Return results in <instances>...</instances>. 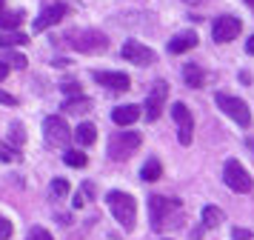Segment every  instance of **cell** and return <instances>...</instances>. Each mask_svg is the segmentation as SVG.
Segmentation results:
<instances>
[{
    "mask_svg": "<svg viewBox=\"0 0 254 240\" xmlns=\"http://www.w3.org/2000/svg\"><path fill=\"white\" fill-rule=\"evenodd\" d=\"M246 52H249V55H254V34L249 37V43H246Z\"/></svg>",
    "mask_w": 254,
    "mask_h": 240,
    "instance_id": "836d02e7",
    "label": "cell"
},
{
    "mask_svg": "<svg viewBox=\"0 0 254 240\" xmlns=\"http://www.w3.org/2000/svg\"><path fill=\"white\" fill-rule=\"evenodd\" d=\"M200 217H203V229H217L223 223V212H220L217 206H206L200 212Z\"/></svg>",
    "mask_w": 254,
    "mask_h": 240,
    "instance_id": "d6986e66",
    "label": "cell"
},
{
    "mask_svg": "<svg viewBox=\"0 0 254 240\" xmlns=\"http://www.w3.org/2000/svg\"><path fill=\"white\" fill-rule=\"evenodd\" d=\"M243 29V20L240 17H234V14H223L217 20L211 23V40L214 43H231Z\"/></svg>",
    "mask_w": 254,
    "mask_h": 240,
    "instance_id": "ba28073f",
    "label": "cell"
},
{
    "mask_svg": "<svg viewBox=\"0 0 254 240\" xmlns=\"http://www.w3.org/2000/svg\"><path fill=\"white\" fill-rule=\"evenodd\" d=\"M43 137H46L49 146H66L71 137H74V132L69 129V123H66L63 117L52 114V117L43 120Z\"/></svg>",
    "mask_w": 254,
    "mask_h": 240,
    "instance_id": "52a82bcc",
    "label": "cell"
},
{
    "mask_svg": "<svg viewBox=\"0 0 254 240\" xmlns=\"http://www.w3.org/2000/svg\"><path fill=\"white\" fill-rule=\"evenodd\" d=\"M66 40L74 52H83V55H103L109 49V37L97 29H71Z\"/></svg>",
    "mask_w": 254,
    "mask_h": 240,
    "instance_id": "7a4b0ae2",
    "label": "cell"
},
{
    "mask_svg": "<svg viewBox=\"0 0 254 240\" xmlns=\"http://www.w3.org/2000/svg\"><path fill=\"white\" fill-rule=\"evenodd\" d=\"M69 192H71L69 180H63V177H55V180H52V194H55V197H66Z\"/></svg>",
    "mask_w": 254,
    "mask_h": 240,
    "instance_id": "d4e9b609",
    "label": "cell"
},
{
    "mask_svg": "<svg viewBox=\"0 0 254 240\" xmlns=\"http://www.w3.org/2000/svg\"><path fill=\"white\" fill-rule=\"evenodd\" d=\"M3 60H6L9 66H14V69H26V66H29L26 55H20V52H6V55H3Z\"/></svg>",
    "mask_w": 254,
    "mask_h": 240,
    "instance_id": "cb8c5ba5",
    "label": "cell"
},
{
    "mask_svg": "<svg viewBox=\"0 0 254 240\" xmlns=\"http://www.w3.org/2000/svg\"><path fill=\"white\" fill-rule=\"evenodd\" d=\"M140 143H143V135H137V132L115 135L112 140H109V158L123 163V160H128L131 155H134V149H140Z\"/></svg>",
    "mask_w": 254,
    "mask_h": 240,
    "instance_id": "5b68a950",
    "label": "cell"
},
{
    "mask_svg": "<svg viewBox=\"0 0 254 240\" xmlns=\"http://www.w3.org/2000/svg\"><path fill=\"white\" fill-rule=\"evenodd\" d=\"M214 100H217L220 112H226L237 126H243V129H246V126L252 123V112H249L246 100L234 97V94H226V91H217V94H214Z\"/></svg>",
    "mask_w": 254,
    "mask_h": 240,
    "instance_id": "3957f363",
    "label": "cell"
},
{
    "mask_svg": "<svg viewBox=\"0 0 254 240\" xmlns=\"http://www.w3.org/2000/svg\"><path fill=\"white\" fill-rule=\"evenodd\" d=\"M20 158V149L14 146H0V160H6V163H12V160Z\"/></svg>",
    "mask_w": 254,
    "mask_h": 240,
    "instance_id": "4316f807",
    "label": "cell"
},
{
    "mask_svg": "<svg viewBox=\"0 0 254 240\" xmlns=\"http://www.w3.org/2000/svg\"><path fill=\"white\" fill-rule=\"evenodd\" d=\"M223 180H226V186H229L231 192H252L254 189V180H252V174L243 169V163L240 160H226V166H223Z\"/></svg>",
    "mask_w": 254,
    "mask_h": 240,
    "instance_id": "277c9868",
    "label": "cell"
},
{
    "mask_svg": "<svg viewBox=\"0 0 254 240\" xmlns=\"http://www.w3.org/2000/svg\"><path fill=\"white\" fill-rule=\"evenodd\" d=\"M6 75H9V63H6V60H0V83L6 80Z\"/></svg>",
    "mask_w": 254,
    "mask_h": 240,
    "instance_id": "d6a6232c",
    "label": "cell"
},
{
    "mask_svg": "<svg viewBox=\"0 0 254 240\" xmlns=\"http://www.w3.org/2000/svg\"><path fill=\"white\" fill-rule=\"evenodd\" d=\"M86 109H92V100L89 97H74V100L63 103V112H71V114H83Z\"/></svg>",
    "mask_w": 254,
    "mask_h": 240,
    "instance_id": "7402d4cb",
    "label": "cell"
},
{
    "mask_svg": "<svg viewBox=\"0 0 254 240\" xmlns=\"http://www.w3.org/2000/svg\"><path fill=\"white\" fill-rule=\"evenodd\" d=\"M246 3H249V6H254V0H246Z\"/></svg>",
    "mask_w": 254,
    "mask_h": 240,
    "instance_id": "74e56055",
    "label": "cell"
},
{
    "mask_svg": "<svg viewBox=\"0 0 254 240\" xmlns=\"http://www.w3.org/2000/svg\"><path fill=\"white\" fill-rule=\"evenodd\" d=\"M186 3H194V6H197V3H206V0H186Z\"/></svg>",
    "mask_w": 254,
    "mask_h": 240,
    "instance_id": "d590c367",
    "label": "cell"
},
{
    "mask_svg": "<svg viewBox=\"0 0 254 240\" xmlns=\"http://www.w3.org/2000/svg\"><path fill=\"white\" fill-rule=\"evenodd\" d=\"M249 238H252L249 229H231V240H249Z\"/></svg>",
    "mask_w": 254,
    "mask_h": 240,
    "instance_id": "f546056e",
    "label": "cell"
},
{
    "mask_svg": "<svg viewBox=\"0 0 254 240\" xmlns=\"http://www.w3.org/2000/svg\"><path fill=\"white\" fill-rule=\"evenodd\" d=\"M106 203H109L112 217H115L117 223L126 229V232H131V229H134V220H137V203H134V197H131V194L115 189V192L106 194Z\"/></svg>",
    "mask_w": 254,
    "mask_h": 240,
    "instance_id": "6da1fadb",
    "label": "cell"
},
{
    "mask_svg": "<svg viewBox=\"0 0 254 240\" xmlns=\"http://www.w3.org/2000/svg\"><path fill=\"white\" fill-rule=\"evenodd\" d=\"M94 137H97V129H94V123H80L77 129H74V140H77L80 146H92Z\"/></svg>",
    "mask_w": 254,
    "mask_h": 240,
    "instance_id": "ac0fdd59",
    "label": "cell"
},
{
    "mask_svg": "<svg viewBox=\"0 0 254 240\" xmlns=\"http://www.w3.org/2000/svg\"><path fill=\"white\" fill-rule=\"evenodd\" d=\"M183 80L189 89H203V83H206V72L200 63H186L183 66Z\"/></svg>",
    "mask_w": 254,
    "mask_h": 240,
    "instance_id": "2e32d148",
    "label": "cell"
},
{
    "mask_svg": "<svg viewBox=\"0 0 254 240\" xmlns=\"http://www.w3.org/2000/svg\"><path fill=\"white\" fill-rule=\"evenodd\" d=\"M120 55L126 57L128 63H137V66H151L157 60V55L146 43H140V40H126L123 49H120Z\"/></svg>",
    "mask_w": 254,
    "mask_h": 240,
    "instance_id": "30bf717a",
    "label": "cell"
},
{
    "mask_svg": "<svg viewBox=\"0 0 254 240\" xmlns=\"http://www.w3.org/2000/svg\"><path fill=\"white\" fill-rule=\"evenodd\" d=\"M174 212H180V203H177L174 197H160V194H154L149 200V215H151V226L154 229L169 226V217H172Z\"/></svg>",
    "mask_w": 254,
    "mask_h": 240,
    "instance_id": "8992f818",
    "label": "cell"
},
{
    "mask_svg": "<svg viewBox=\"0 0 254 240\" xmlns=\"http://www.w3.org/2000/svg\"><path fill=\"white\" fill-rule=\"evenodd\" d=\"M197 46V32H180V34H174L172 40H169V52L172 55H183V52H189V49H194Z\"/></svg>",
    "mask_w": 254,
    "mask_h": 240,
    "instance_id": "5bb4252c",
    "label": "cell"
},
{
    "mask_svg": "<svg viewBox=\"0 0 254 240\" xmlns=\"http://www.w3.org/2000/svg\"><path fill=\"white\" fill-rule=\"evenodd\" d=\"M140 106H134V103H126V106H117L115 112H112V120H115L117 126H131L134 120H140Z\"/></svg>",
    "mask_w": 254,
    "mask_h": 240,
    "instance_id": "9a60e30c",
    "label": "cell"
},
{
    "mask_svg": "<svg viewBox=\"0 0 254 240\" xmlns=\"http://www.w3.org/2000/svg\"><path fill=\"white\" fill-rule=\"evenodd\" d=\"M20 43H29V37L23 32H3L0 34V49H12V46H20Z\"/></svg>",
    "mask_w": 254,
    "mask_h": 240,
    "instance_id": "44dd1931",
    "label": "cell"
},
{
    "mask_svg": "<svg viewBox=\"0 0 254 240\" xmlns=\"http://www.w3.org/2000/svg\"><path fill=\"white\" fill-rule=\"evenodd\" d=\"M94 83L115 91H128V86H131L128 75H123V72H94Z\"/></svg>",
    "mask_w": 254,
    "mask_h": 240,
    "instance_id": "4fadbf2b",
    "label": "cell"
},
{
    "mask_svg": "<svg viewBox=\"0 0 254 240\" xmlns=\"http://www.w3.org/2000/svg\"><path fill=\"white\" fill-rule=\"evenodd\" d=\"M23 20V11H0V29L3 32H14Z\"/></svg>",
    "mask_w": 254,
    "mask_h": 240,
    "instance_id": "ffe728a7",
    "label": "cell"
},
{
    "mask_svg": "<svg viewBox=\"0 0 254 240\" xmlns=\"http://www.w3.org/2000/svg\"><path fill=\"white\" fill-rule=\"evenodd\" d=\"M172 117H174V123H177V140H180L183 146H189V143H191V135H194V117L189 112V106H186V103H174Z\"/></svg>",
    "mask_w": 254,
    "mask_h": 240,
    "instance_id": "9c48e42d",
    "label": "cell"
},
{
    "mask_svg": "<svg viewBox=\"0 0 254 240\" xmlns=\"http://www.w3.org/2000/svg\"><path fill=\"white\" fill-rule=\"evenodd\" d=\"M66 3H52V6H46V9L37 14L35 20V32H43V29H49V26H55V23H60L63 17H66Z\"/></svg>",
    "mask_w": 254,
    "mask_h": 240,
    "instance_id": "7c38bea8",
    "label": "cell"
},
{
    "mask_svg": "<svg viewBox=\"0 0 254 240\" xmlns=\"http://www.w3.org/2000/svg\"><path fill=\"white\" fill-rule=\"evenodd\" d=\"M12 238V223L6 217H0V240H9Z\"/></svg>",
    "mask_w": 254,
    "mask_h": 240,
    "instance_id": "f1b7e54d",
    "label": "cell"
},
{
    "mask_svg": "<svg viewBox=\"0 0 254 240\" xmlns=\"http://www.w3.org/2000/svg\"><path fill=\"white\" fill-rule=\"evenodd\" d=\"M26 240H55V238L49 235V229H43V226H32V229H29V235H26Z\"/></svg>",
    "mask_w": 254,
    "mask_h": 240,
    "instance_id": "484cf974",
    "label": "cell"
},
{
    "mask_svg": "<svg viewBox=\"0 0 254 240\" xmlns=\"http://www.w3.org/2000/svg\"><path fill=\"white\" fill-rule=\"evenodd\" d=\"M63 91H66V94H77V91H80V86L71 80V83H63Z\"/></svg>",
    "mask_w": 254,
    "mask_h": 240,
    "instance_id": "4dcf8cb0",
    "label": "cell"
},
{
    "mask_svg": "<svg viewBox=\"0 0 254 240\" xmlns=\"http://www.w3.org/2000/svg\"><path fill=\"white\" fill-rule=\"evenodd\" d=\"M0 103H6V106H14L17 100H14L12 94H6V91H0Z\"/></svg>",
    "mask_w": 254,
    "mask_h": 240,
    "instance_id": "1f68e13d",
    "label": "cell"
},
{
    "mask_svg": "<svg viewBox=\"0 0 254 240\" xmlns=\"http://www.w3.org/2000/svg\"><path fill=\"white\" fill-rule=\"evenodd\" d=\"M166 97H169V83L157 80V83L151 86L149 97H146V106H143V112H146V117H149V120H157V117H160Z\"/></svg>",
    "mask_w": 254,
    "mask_h": 240,
    "instance_id": "8fae6325",
    "label": "cell"
},
{
    "mask_svg": "<svg viewBox=\"0 0 254 240\" xmlns=\"http://www.w3.org/2000/svg\"><path fill=\"white\" fill-rule=\"evenodd\" d=\"M3 9H6V0H0V11H3Z\"/></svg>",
    "mask_w": 254,
    "mask_h": 240,
    "instance_id": "8d00e7d4",
    "label": "cell"
},
{
    "mask_svg": "<svg viewBox=\"0 0 254 240\" xmlns=\"http://www.w3.org/2000/svg\"><path fill=\"white\" fill-rule=\"evenodd\" d=\"M20 132H23V126H20V123H12V137H9V140H12L14 149L23 146V135H20Z\"/></svg>",
    "mask_w": 254,
    "mask_h": 240,
    "instance_id": "83f0119b",
    "label": "cell"
},
{
    "mask_svg": "<svg viewBox=\"0 0 254 240\" xmlns=\"http://www.w3.org/2000/svg\"><path fill=\"white\" fill-rule=\"evenodd\" d=\"M246 146H249V149L254 152V137H249V140H246Z\"/></svg>",
    "mask_w": 254,
    "mask_h": 240,
    "instance_id": "e575fe53",
    "label": "cell"
},
{
    "mask_svg": "<svg viewBox=\"0 0 254 240\" xmlns=\"http://www.w3.org/2000/svg\"><path fill=\"white\" fill-rule=\"evenodd\" d=\"M160 174H163V163L157 158H149L143 163V169H140V180L154 183V180H160Z\"/></svg>",
    "mask_w": 254,
    "mask_h": 240,
    "instance_id": "e0dca14e",
    "label": "cell"
},
{
    "mask_svg": "<svg viewBox=\"0 0 254 240\" xmlns=\"http://www.w3.org/2000/svg\"><path fill=\"white\" fill-rule=\"evenodd\" d=\"M63 163H66V166H74V169H83V166H86V155H83V152H66V155H63Z\"/></svg>",
    "mask_w": 254,
    "mask_h": 240,
    "instance_id": "603a6c76",
    "label": "cell"
}]
</instances>
